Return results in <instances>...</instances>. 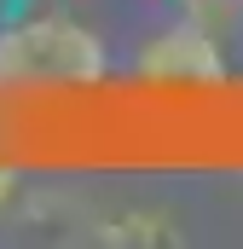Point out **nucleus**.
I'll use <instances>...</instances> for the list:
<instances>
[{
	"instance_id": "nucleus-1",
	"label": "nucleus",
	"mask_w": 243,
	"mask_h": 249,
	"mask_svg": "<svg viewBox=\"0 0 243 249\" xmlns=\"http://www.w3.org/2000/svg\"><path fill=\"white\" fill-rule=\"evenodd\" d=\"M104 41L64 18L35 12L0 29V93H64V87H99L104 81Z\"/></svg>"
},
{
	"instance_id": "nucleus-2",
	"label": "nucleus",
	"mask_w": 243,
	"mask_h": 249,
	"mask_svg": "<svg viewBox=\"0 0 243 249\" xmlns=\"http://www.w3.org/2000/svg\"><path fill=\"white\" fill-rule=\"evenodd\" d=\"M145 81H180V87H203V81H220L226 75V58H220V41L203 18H180L168 23L133 64Z\"/></svg>"
},
{
	"instance_id": "nucleus-3",
	"label": "nucleus",
	"mask_w": 243,
	"mask_h": 249,
	"mask_svg": "<svg viewBox=\"0 0 243 249\" xmlns=\"http://www.w3.org/2000/svg\"><path fill=\"white\" fill-rule=\"evenodd\" d=\"M12 191H17V168H6V162H0V209L12 203Z\"/></svg>"
}]
</instances>
